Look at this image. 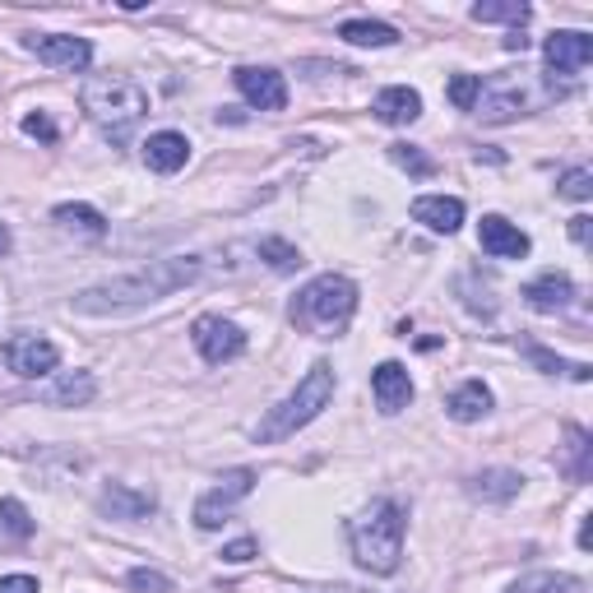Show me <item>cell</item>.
Here are the masks:
<instances>
[{"instance_id": "28", "label": "cell", "mask_w": 593, "mask_h": 593, "mask_svg": "<svg viewBox=\"0 0 593 593\" xmlns=\"http://www.w3.org/2000/svg\"><path fill=\"white\" fill-rule=\"evenodd\" d=\"M256 250H260V260H265L269 269H279V273L302 269V250H296L292 242H283V237H265Z\"/></svg>"}, {"instance_id": "42", "label": "cell", "mask_w": 593, "mask_h": 593, "mask_svg": "<svg viewBox=\"0 0 593 593\" xmlns=\"http://www.w3.org/2000/svg\"><path fill=\"white\" fill-rule=\"evenodd\" d=\"M10 246H14V237H10V227H5V223H0V256H5V250H10Z\"/></svg>"}, {"instance_id": "23", "label": "cell", "mask_w": 593, "mask_h": 593, "mask_svg": "<svg viewBox=\"0 0 593 593\" xmlns=\"http://www.w3.org/2000/svg\"><path fill=\"white\" fill-rule=\"evenodd\" d=\"M561 473L570 482H589L593 478V440L584 427H566V450H561Z\"/></svg>"}, {"instance_id": "8", "label": "cell", "mask_w": 593, "mask_h": 593, "mask_svg": "<svg viewBox=\"0 0 593 593\" xmlns=\"http://www.w3.org/2000/svg\"><path fill=\"white\" fill-rule=\"evenodd\" d=\"M0 357H5V367L14 376H24V380H42V376H52L60 367V348L52 344V338H42V334H14V338H5Z\"/></svg>"}, {"instance_id": "7", "label": "cell", "mask_w": 593, "mask_h": 593, "mask_svg": "<svg viewBox=\"0 0 593 593\" xmlns=\"http://www.w3.org/2000/svg\"><path fill=\"white\" fill-rule=\"evenodd\" d=\"M190 338H195V353L204 357L209 367L237 362V357L246 353V334H242V325L223 321V315H200V321L190 325Z\"/></svg>"}, {"instance_id": "39", "label": "cell", "mask_w": 593, "mask_h": 593, "mask_svg": "<svg viewBox=\"0 0 593 593\" xmlns=\"http://www.w3.org/2000/svg\"><path fill=\"white\" fill-rule=\"evenodd\" d=\"M296 593H367V589H353V584H311V589H296Z\"/></svg>"}, {"instance_id": "31", "label": "cell", "mask_w": 593, "mask_h": 593, "mask_svg": "<svg viewBox=\"0 0 593 593\" xmlns=\"http://www.w3.org/2000/svg\"><path fill=\"white\" fill-rule=\"evenodd\" d=\"M557 195L575 200V204L593 200V172H589V167H570V172H561V181H557Z\"/></svg>"}, {"instance_id": "29", "label": "cell", "mask_w": 593, "mask_h": 593, "mask_svg": "<svg viewBox=\"0 0 593 593\" xmlns=\"http://www.w3.org/2000/svg\"><path fill=\"white\" fill-rule=\"evenodd\" d=\"M390 163L404 167L409 177H436V158H427L417 144H390Z\"/></svg>"}, {"instance_id": "21", "label": "cell", "mask_w": 593, "mask_h": 593, "mask_svg": "<svg viewBox=\"0 0 593 593\" xmlns=\"http://www.w3.org/2000/svg\"><path fill=\"white\" fill-rule=\"evenodd\" d=\"M102 511H108L112 519H144V515H154V492H135V486H125V482H112L108 492H102Z\"/></svg>"}, {"instance_id": "32", "label": "cell", "mask_w": 593, "mask_h": 593, "mask_svg": "<svg viewBox=\"0 0 593 593\" xmlns=\"http://www.w3.org/2000/svg\"><path fill=\"white\" fill-rule=\"evenodd\" d=\"M0 524H5L14 538H29V534H33V515H29V505H24V501H14V496L0 501Z\"/></svg>"}, {"instance_id": "36", "label": "cell", "mask_w": 593, "mask_h": 593, "mask_svg": "<svg viewBox=\"0 0 593 593\" xmlns=\"http://www.w3.org/2000/svg\"><path fill=\"white\" fill-rule=\"evenodd\" d=\"M24 131L29 135H37V139H56V125H52V116H42V112H33V116H24Z\"/></svg>"}, {"instance_id": "24", "label": "cell", "mask_w": 593, "mask_h": 593, "mask_svg": "<svg viewBox=\"0 0 593 593\" xmlns=\"http://www.w3.org/2000/svg\"><path fill=\"white\" fill-rule=\"evenodd\" d=\"M338 37L353 42V47H394L399 29L380 24V19H348V24H338Z\"/></svg>"}, {"instance_id": "15", "label": "cell", "mask_w": 593, "mask_h": 593, "mask_svg": "<svg viewBox=\"0 0 593 593\" xmlns=\"http://www.w3.org/2000/svg\"><path fill=\"white\" fill-rule=\"evenodd\" d=\"M93 394H98L93 371H60L52 385H42L37 399L47 409H83V404H93Z\"/></svg>"}, {"instance_id": "22", "label": "cell", "mask_w": 593, "mask_h": 593, "mask_svg": "<svg viewBox=\"0 0 593 593\" xmlns=\"http://www.w3.org/2000/svg\"><path fill=\"white\" fill-rule=\"evenodd\" d=\"M492 404L496 399H492V390H486L482 380H463V385L445 399V413H450L455 422H478V417L492 413Z\"/></svg>"}, {"instance_id": "5", "label": "cell", "mask_w": 593, "mask_h": 593, "mask_svg": "<svg viewBox=\"0 0 593 593\" xmlns=\"http://www.w3.org/2000/svg\"><path fill=\"white\" fill-rule=\"evenodd\" d=\"M83 112H89L93 125H102L112 139H125V131L148 112V93H144V83L131 79V75H98L83 83Z\"/></svg>"}, {"instance_id": "17", "label": "cell", "mask_w": 593, "mask_h": 593, "mask_svg": "<svg viewBox=\"0 0 593 593\" xmlns=\"http://www.w3.org/2000/svg\"><path fill=\"white\" fill-rule=\"evenodd\" d=\"M486 125H505V121H519L528 116V93L519 89V83H501V89H482L478 108H473Z\"/></svg>"}, {"instance_id": "14", "label": "cell", "mask_w": 593, "mask_h": 593, "mask_svg": "<svg viewBox=\"0 0 593 593\" xmlns=\"http://www.w3.org/2000/svg\"><path fill=\"white\" fill-rule=\"evenodd\" d=\"M524 302L534 306L538 315H557V311H566L570 302H575V283H570V273L547 269V273H538L534 283H524Z\"/></svg>"}, {"instance_id": "11", "label": "cell", "mask_w": 593, "mask_h": 593, "mask_svg": "<svg viewBox=\"0 0 593 593\" xmlns=\"http://www.w3.org/2000/svg\"><path fill=\"white\" fill-rule=\"evenodd\" d=\"M542 56H547V75H580L589 60H593V37L589 33H552L542 42Z\"/></svg>"}, {"instance_id": "27", "label": "cell", "mask_w": 593, "mask_h": 593, "mask_svg": "<svg viewBox=\"0 0 593 593\" xmlns=\"http://www.w3.org/2000/svg\"><path fill=\"white\" fill-rule=\"evenodd\" d=\"M473 19L478 24H515V29H524L528 24V5L524 0H482V5H473Z\"/></svg>"}, {"instance_id": "38", "label": "cell", "mask_w": 593, "mask_h": 593, "mask_svg": "<svg viewBox=\"0 0 593 593\" xmlns=\"http://www.w3.org/2000/svg\"><path fill=\"white\" fill-rule=\"evenodd\" d=\"M589 237H593V219L589 214H575V219H570V242L589 246Z\"/></svg>"}, {"instance_id": "2", "label": "cell", "mask_w": 593, "mask_h": 593, "mask_svg": "<svg viewBox=\"0 0 593 593\" xmlns=\"http://www.w3.org/2000/svg\"><path fill=\"white\" fill-rule=\"evenodd\" d=\"M404 505L399 501H371L362 515L348 519L353 561L371 575H394L404 566Z\"/></svg>"}, {"instance_id": "33", "label": "cell", "mask_w": 593, "mask_h": 593, "mask_svg": "<svg viewBox=\"0 0 593 593\" xmlns=\"http://www.w3.org/2000/svg\"><path fill=\"white\" fill-rule=\"evenodd\" d=\"M524 353L534 357V362H538L542 371H566V376H575V380H589V376H593L584 362H561V357H552V353H547V348H538V344H528Z\"/></svg>"}, {"instance_id": "1", "label": "cell", "mask_w": 593, "mask_h": 593, "mask_svg": "<svg viewBox=\"0 0 593 593\" xmlns=\"http://www.w3.org/2000/svg\"><path fill=\"white\" fill-rule=\"evenodd\" d=\"M195 279H200V260L195 256L148 260L135 273H121V279L83 288L70 302V311H79V315H121V311H135V306H154V302H163V296L190 288Z\"/></svg>"}, {"instance_id": "13", "label": "cell", "mask_w": 593, "mask_h": 593, "mask_svg": "<svg viewBox=\"0 0 593 593\" xmlns=\"http://www.w3.org/2000/svg\"><path fill=\"white\" fill-rule=\"evenodd\" d=\"M371 394H376V409L394 417L413 404V380H409V367L404 362H380L371 371Z\"/></svg>"}, {"instance_id": "9", "label": "cell", "mask_w": 593, "mask_h": 593, "mask_svg": "<svg viewBox=\"0 0 593 593\" xmlns=\"http://www.w3.org/2000/svg\"><path fill=\"white\" fill-rule=\"evenodd\" d=\"M24 47L52 70H89L93 60L89 37H75V33H29Z\"/></svg>"}, {"instance_id": "12", "label": "cell", "mask_w": 593, "mask_h": 593, "mask_svg": "<svg viewBox=\"0 0 593 593\" xmlns=\"http://www.w3.org/2000/svg\"><path fill=\"white\" fill-rule=\"evenodd\" d=\"M478 246H482L492 260H524L534 242H528V232H519L511 219L486 214V219L478 223Z\"/></svg>"}, {"instance_id": "6", "label": "cell", "mask_w": 593, "mask_h": 593, "mask_svg": "<svg viewBox=\"0 0 593 593\" xmlns=\"http://www.w3.org/2000/svg\"><path fill=\"white\" fill-rule=\"evenodd\" d=\"M250 492H256V469H227L214 492H204L195 501V528H204V534L223 528V519L232 515V505L246 501Z\"/></svg>"}, {"instance_id": "4", "label": "cell", "mask_w": 593, "mask_h": 593, "mask_svg": "<svg viewBox=\"0 0 593 593\" xmlns=\"http://www.w3.org/2000/svg\"><path fill=\"white\" fill-rule=\"evenodd\" d=\"M292 325L306 329L315 338H329L338 329H348V321L357 315V283L348 273H321L311 279L302 292L292 296Z\"/></svg>"}, {"instance_id": "16", "label": "cell", "mask_w": 593, "mask_h": 593, "mask_svg": "<svg viewBox=\"0 0 593 593\" xmlns=\"http://www.w3.org/2000/svg\"><path fill=\"white\" fill-rule=\"evenodd\" d=\"M463 492H469L473 501H482V505H505V501H515L524 492V473L519 469H482V473H473L469 482H463Z\"/></svg>"}, {"instance_id": "26", "label": "cell", "mask_w": 593, "mask_h": 593, "mask_svg": "<svg viewBox=\"0 0 593 593\" xmlns=\"http://www.w3.org/2000/svg\"><path fill=\"white\" fill-rule=\"evenodd\" d=\"M505 593H584V580L561 575V570H534V575L515 580Z\"/></svg>"}, {"instance_id": "37", "label": "cell", "mask_w": 593, "mask_h": 593, "mask_svg": "<svg viewBox=\"0 0 593 593\" xmlns=\"http://www.w3.org/2000/svg\"><path fill=\"white\" fill-rule=\"evenodd\" d=\"M0 593H37L33 575H0Z\"/></svg>"}, {"instance_id": "34", "label": "cell", "mask_w": 593, "mask_h": 593, "mask_svg": "<svg viewBox=\"0 0 593 593\" xmlns=\"http://www.w3.org/2000/svg\"><path fill=\"white\" fill-rule=\"evenodd\" d=\"M125 584L135 593H172V580H167L163 570H148V566H135L131 575H125Z\"/></svg>"}, {"instance_id": "20", "label": "cell", "mask_w": 593, "mask_h": 593, "mask_svg": "<svg viewBox=\"0 0 593 593\" xmlns=\"http://www.w3.org/2000/svg\"><path fill=\"white\" fill-rule=\"evenodd\" d=\"M385 125H413L422 116V93L409 89V83H394V89H380L376 93V108H371Z\"/></svg>"}, {"instance_id": "10", "label": "cell", "mask_w": 593, "mask_h": 593, "mask_svg": "<svg viewBox=\"0 0 593 593\" xmlns=\"http://www.w3.org/2000/svg\"><path fill=\"white\" fill-rule=\"evenodd\" d=\"M232 83H237V93L260 112H283L288 108V79L269 66H242L237 75H232Z\"/></svg>"}, {"instance_id": "3", "label": "cell", "mask_w": 593, "mask_h": 593, "mask_svg": "<svg viewBox=\"0 0 593 593\" xmlns=\"http://www.w3.org/2000/svg\"><path fill=\"white\" fill-rule=\"evenodd\" d=\"M334 390H338L334 367H329V362H315L302 380H296V390L283 399V404L269 409V413L260 417L256 440H260V445H279V440H288V436H296L302 427H311V422L334 404Z\"/></svg>"}, {"instance_id": "40", "label": "cell", "mask_w": 593, "mask_h": 593, "mask_svg": "<svg viewBox=\"0 0 593 593\" xmlns=\"http://www.w3.org/2000/svg\"><path fill=\"white\" fill-rule=\"evenodd\" d=\"M524 47H528V37L519 29H511V37H505V52H524Z\"/></svg>"}, {"instance_id": "19", "label": "cell", "mask_w": 593, "mask_h": 593, "mask_svg": "<svg viewBox=\"0 0 593 593\" xmlns=\"http://www.w3.org/2000/svg\"><path fill=\"white\" fill-rule=\"evenodd\" d=\"M413 219L422 227L440 232V237H450V232L463 227V200H455V195H422V200H413Z\"/></svg>"}, {"instance_id": "30", "label": "cell", "mask_w": 593, "mask_h": 593, "mask_svg": "<svg viewBox=\"0 0 593 593\" xmlns=\"http://www.w3.org/2000/svg\"><path fill=\"white\" fill-rule=\"evenodd\" d=\"M445 98H450L459 112H473L478 98H482V75H455L450 89H445Z\"/></svg>"}, {"instance_id": "18", "label": "cell", "mask_w": 593, "mask_h": 593, "mask_svg": "<svg viewBox=\"0 0 593 593\" xmlns=\"http://www.w3.org/2000/svg\"><path fill=\"white\" fill-rule=\"evenodd\" d=\"M186 158H190V139L181 131H158V135L144 139V163L154 167V172H163V177L181 172Z\"/></svg>"}, {"instance_id": "41", "label": "cell", "mask_w": 593, "mask_h": 593, "mask_svg": "<svg viewBox=\"0 0 593 593\" xmlns=\"http://www.w3.org/2000/svg\"><path fill=\"white\" fill-rule=\"evenodd\" d=\"M589 542H593V524L584 519V524H580V547H584V552H589Z\"/></svg>"}, {"instance_id": "35", "label": "cell", "mask_w": 593, "mask_h": 593, "mask_svg": "<svg viewBox=\"0 0 593 593\" xmlns=\"http://www.w3.org/2000/svg\"><path fill=\"white\" fill-rule=\"evenodd\" d=\"M256 557H260V542L256 538H237V542L223 547V561L227 566H246V561H256Z\"/></svg>"}, {"instance_id": "25", "label": "cell", "mask_w": 593, "mask_h": 593, "mask_svg": "<svg viewBox=\"0 0 593 593\" xmlns=\"http://www.w3.org/2000/svg\"><path fill=\"white\" fill-rule=\"evenodd\" d=\"M52 219H56L60 227H70V232H83V237H93V242L102 237V232H108V219H102L93 204H56Z\"/></svg>"}]
</instances>
